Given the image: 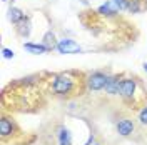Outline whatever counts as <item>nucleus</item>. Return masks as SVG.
<instances>
[{
  "label": "nucleus",
  "instance_id": "f3484780",
  "mask_svg": "<svg viewBox=\"0 0 147 145\" xmlns=\"http://www.w3.org/2000/svg\"><path fill=\"white\" fill-rule=\"evenodd\" d=\"M94 140H95V138H94V135H90V137H89V140H87V142H85L84 145H94V144H95Z\"/></svg>",
  "mask_w": 147,
  "mask_h": 145
},
{
  "label": "nucleus",
  "instance_id": "f03ea898",
  "mask_svg": "<svg viewBox=\"0 0 147 145\" xmlns=\"http://www.w3.org/2000/svg\"><path fill=\"white\" fill-rule=\"evenodd\" d=\"M107 80H109V77H107L105 73L94 72L87 77V87H89V90H92V92H99V90H102V89H105Z\"/></svg>",
  "mask_w": 147,
  "mask_h": 145
},
{
  "label": "nucleus",
  "instance_id": "ddd939ff",
  "mask_svg": "<svg viewBox=\"0 0 147 145\" xmlns=\"http://www.w3.org/2000/svg\"><path fill=\"white\" fill-rule=\"evenodd\" d=\"M127 10L129 12H132V13H137L139 10H140V2H139V0H129Z\"/></svg>",
  "mask_w": 147,
  "mask_h": 145
},
{
  "label": "nucleus",
  "instance_id": "1a4fd4ad",
  "mask_svg": "<svg viewBox=\"0 0 147 145\" xmlns=\"http://www.w3.org/2000/svg\"><path fill=\"white\" fill-rule=\"evenodd\" d=\"M12 132H13V125H12V122L7 120V118H2V120H0V135L2 137H9V135H12Z\"/></svg>",
  "mask_w": 147,
  "mask_h": 145
},
{
  "label": "nucleus",
  "instance_id": "9b49d317",
  "mask_svg": "<svg viewBox=\"0 0 147 145\" xmlns=\"http://www.w3.org/2000/svg\"><path fill=\"white\" fill-rule=\"evenodd\" d=\"M42 44H44L49 50H52L54 47H57V44H59V42H55L54 32H47L45 35H44V38H42Z\"/></svg>",
  "mask_w": 147,
  "mask_h": 145
},
{
  "label": "nucleus",
  "instance_id": "20e7f679",
  "mask_svg": "<svg viewBox=\"0 0 147 145\" xmlns=\"http://www.w3.org/2000/svg\"><path fill=\"white\" fill-rule=\"evenodd\" d=\"M134 92H136V80L134 79H124V80L120 82L119 93L124 99H132Z\"/></svg>",
  "mask_w": 147,
  "mask_h": 145
},
{
  "label": "nucleus",
  "instance_id": "f257e3e1",
  "mask_svg": "<svg viewBox=\"0 0 147 145\" xmlns=\"http://www.w3.org/2000/svg\"><path fill=\"white\" fill-rule=\"evenodd\" d=\"M74 89V79L70 75H57L54 79V83H52V90L55 93H59V95H65V93H69V92Z\"/></svg>",
  "mask_w": 147,
  "mask_h": 145
},
{
  "label": "nucleus",
  "instance_id": "39448f33",
  "mask_svg": "<svg viewBox=\"0 0 147 145\" xmlns=\"http://www.w3.org/2000/svg\"><path fill=\"white\" fill-rule=\"evenodd\" d=\"M117 132L122 137H127L134 132V122L129 120V118H122L119 124H117Z\"/></svg>",
  "mask_w": 147,
  "mask_h": 145
},
{
  "label": "nucleus",
  "instance_id": "f8f14e48",
  "mask_svg": "<svg viewBox=\"0 0 147 145\" xmlns=\"http://www.w3.org/2000/svg\"><path fill=\"white\" fill-rule=\"evenodd\" d=\"M97 13H100V15H114L115 13V9H112L110 3H104V5H100L97 9Z\"/></svg>",
  "mask_w": 147,
  "mask_h": 145
},
{
  "label": "nucleus",
  "instance_id": "0eeeda50",
  "mask_svg": "<svg viewBox=\"0 0 147 145\" xmlns=\"http://www.w3.org/2000/svg\"><path fill=\"white\" fill-rule=\"evenodd\" d=\"M24 18H25V15H24V12L20 9H17V7H12V9L9 10V20L12 22V23H20V22H24Z\"/></svg>",
  "mask_w": 147,
  "mask_h": 145
},
{
  "label": "nucleus",
  "instance_id": "6e6552de",
  "mask_svg": "<svg viewBox=\"0 0 147 145\" xmlns=\"http://www.w3.org/2000/svg\"><path fill=\"white\" fill-rule=\"evenodd\" d=\"M59 145H72V135L65 127L59 128Z\"/></svg>",
  "mask_w": 147,
  "mask_h": 145
},
{
  "label": "nucleus",
  "instance_id": "a211bd4d",
  "mask_svg": "<svg viewBox=\"0 0 147 145\" xmlns=\"http://www.w3.org/2000/svg\"><path fill=\"white\" fill-rule=\"evenodd\" d=\"M144 70H146V72H147V62H146V64H144Z\"/></svg>",
  "mask_w": 147,
  "mask_h": 145
},
{
  "label": "nucleus",
  "instance_id": "9d476101",
  "mask_svg": "<svg viewBox=\"0 0 147 145\" xmlns=\"http://www.w3.org/2000/svg\"><path fill=\"white\" fill-rule=\"evenodd\" d=\"M24 48L27 52H30V54H45L47 50H49L44 44H25Z\"/></svg>",
  "mask_w": 147,
  "mask_h": 145
},
{
  "label": "nucleus",
  "instance_id": "2eb2a0df",
  "mask_svg": "<svg viewBox=\"0 0 147 145\" xmlns=\"http://www.w3.org/2000/svg\"><path fill=\"white\" fill-rule=\"evenodd\" d=\"M139 120H140V124L147 125V105L140 110V113H139Z\"/></svg>",
  "mask_w": 147,
  "mask_h": 145
},
{
  "label": "nucleus",
  "instance_id": "423d86ee",
  "mask_svg": "<svg viewBox=\"0 0 147 145\" xmlns=\"http://www.w3.org/2000/svg\"><path fill=\"white\" fill-rule=\"evenodd\" d=\"M120 79L119 77H109V80H107V83H105V92L109 93V95H117L120 90Z\"/></svg>",
  "mask_w": 147,
  "mask_h": 145
},
{
  "label": "nucleus",
  "instance_id": "aec40b11",
  "mask_svg": "<svg viewBox=\"0 0 147 145\" xmlns=\"http://www.w3.org/2000/svg\"><path fill=\"white\" fill-rule=\"evenodd\" d=\"M3 2H7V0H3Z\"/></svg>",
  "mask_w": 147,
  "mask_h": 145
},
{
  "label": "nucleus",
  "instance_id": "4468645a",
  "mask_svg": "<svg viewBox=\"0 0 147 145\" xmlns=\"http://www.w3.org/2000/svg\"><path fill=\"white\" fill-rule=\"evenodd\" d=\"M114 3H115V7L119 10H127L129 7V0H112Z\"/></svg>",
  "mask_w": 147,
  "mask_h": 145
},
{
  "label": "nucleus",
  "instance_id": "7ed1b4c3",
  "mask_svg": "<svg viewBox=\"0 0 147 145\" xmlns=\"http://www.w3.org/2000/svg\"><path fill=\"white\" fill-rule=\"evenodd\" d=\"M55 48L59 50V54H64V55L80 54V52H82V48L79 47V44H75L70 38H62V40H59V44H57Z\"/></svg>",
  "mask_w": 147,
  "mask_h": 145
},
{
  "label": "nucleus",
  "instance_id": "6ab92c4d",
  "mask_svg": "<svg viewBox=\"0 0 147 145\" xmlns=\"http://www.w3.org/2000/svg\"><path fill=\"white\" fill-rule=\"evenodd\" d=\"M94 145H99V144H94Z\"/></svg>",
  "mask_w": 147,
  "mask_h": 145
},
{
  "label": "nucleus",
  "instance_id": "dca6fc26",
  "mask_svg": "<svg viewBox=\"0 0 147 145\" xmlns=\"http://www.w3.org/2000/svg\"><path fill=\"white\" fill-rule=\"evenodd\" d=\"M2 54H3L5 58H13V52H12L10 48H3V50H2Z\"/></svg>",
  "mask_w": 147,
  "mask_h": 145
}]
</instances>
